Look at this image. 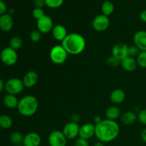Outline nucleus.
<instances>
[{
	"label": "nucleus",
	"instance_id": "1",
	"mask_svg": "<svg viewBox=\"0 0 146 146\" xmlns=\"http://www.w3.org/2000/svg\"><path fill=\"white\" fill-rule=\"evenodd\" d=\"M95 125V136L104 143L113 141L120 133V126L116 121L105 119Z\"/></svg>",
	"mask_w": 146,
	"mask_h": 146
},
{
	"label": "nucleus",
	"instance_id": "2",
	"mask_svg": "<svg viewBox=\"0 0 146 146\" xmlns=\"http://www.w3.org/2000/svg\"><path fill=\"white\" fill-rule=\"evenodd\" d=\"M61 46L68 54L78 55L85 50L86 42L81 34L78 33H70L61 42Z\"/></svg>",
	"mask_w": 146,
	"mask_h": 146
},
{
	"label": "nucleus",
	"instance_id": "3",
	"mask_svg": "<svg viewBox=\"0 0 146 146\" xmlns=\"http://www.w3.org/2000/svg\"><path fill=\"white\" fill-rule=\"evenodd\" d=\"M19 113L24 117H30L36 113L38 108L37 98L32 95H27L19 101L17 106Z\"/></svg>",
	"mask_w": 146,
	"mask_h": 146
},
{
	"label": "nucleus",
	"instance_id": "4",
	"mask_svg": "<svg viewBox=\"0 0 146 146\" xmlns=\"http://www.w3.org/2000/svg\"><path fill=\"white\" fill-rule=\"evenodd\" d=\"M68 53L61 45H56L50 50L49 57L51 61L56 65L64 64L68 58Z\"/></svg>",
	"mask_w": 146,
	"mask_h": 146
},
{
	"label": "nucleus",
	"instance_id": "5",
	"mask_svg": "<svg viewBox=\"0 0 146 146\" xmlns=\"http://www.w3.org/2000/svg\"><path fill=\"white\" fill-rule=\"evenodd\" d=\"M0 58L3 64L11 66L16 64L18 61V54L16 50L13 49L10 46L6 47L1 51Z\"/></svg>",
	"mask_w": 146,
	"mask_h": 146
},
{
	"label": "nucleus",
	"instance_id": "6",
	"mask_svg": "<svg viewBox=\"0 0 146 146\" xmlns=\"http://www.w3.org/2000/svg\"><path fill=\"white\" fill-rule=\"evenodd\" d=\"M24 88V86L22 80L19 78H11L5 83L4 89L7 94L16 96L22 92Z\"/></svg>",
	"mask_w": 146,
	"mask_h": 146
},
{
	"label": "nucleus",
	"instance_id": "7",
	"mask_svg": "<svg viewBox=\"0 0 146 146\" xmlns=\"http://www.w3.org/2000/svg\"><path fill=\"white\" fill-rule=\"evenodd\" d=\"M48 143L50 146H66L67 138L62 131H53L48 137Z\"/></svg>",
	"mask_w": 146,
	"mask_h": 146
},
{
	"label": "nucleus",
	"instance_id": "8",
	"mask_svg": "<svg viewBox=\"0 0 146 146\" xmlns=\"http://www.w3.org/2000/svg\"><path fill=\"white\" fill-rule=\"evenodd\" d=\"M110 25V19L108 17L99 14L92 21V27L95 31L98 32H102L108 29Z\"/></svg>",
	"mask_w": 146,
	"mask_h": 146
},
{
	"label": "nucleus",
	"instance_id": "9",
	"mask_svg": "<svg viewBox=\"0 0 146 146\" xmlns=\"http://www.w3.org/2000/svg\"><path fill=\"white\" fill-rule=\"evenodd\" d=\"M36 27L37 30L41 34H48L51 32L54 27L52 19L48 15L44 16L42 18L36 21Z\"/></svg>",
	"mask_w": 146,
	"mask_h": 146
},
{
	"label": "nucleus",
	"instance_id": "10",
	"mask_svg": "<svg viewBox=\"0 0 146 146\" xmlns=\"http://www.w3.org/2000/svg\"><path fill=\"white\" fill-rule=\"evenodd\" d=\"M80 126L78 123L71 121L64 125L63 128V133L67 138V140L75 139L79 135Z\"/></svg>",
	"mask_w": 146,
	"mask_h": 146
},
{
	"label": "nucleus",
	"instance_id": "11",
	"mask_svg": "<svg viewBox=\"0 0 146 146\" xmlns=\"http://www.w3.org/2000/svg\"><path fill=\"white\" fill-rule=\"evenodd\" d=\"M112 56L121 61L128 56V46L123 43L116 44L112 48Z\"/></svg>",
	"mask_w": 146,
	"mask_h": 146
},
{
	"label": "nucleus",
	"instance_id": "12",
	"mask_svg": "<svg viewBox=\"0 0 146 146\" xmlns=\"http://www.w3.org/2000/svg\"><path fill=\"white\" fill-rule=\"evenodd\" d=\"M95 124L91 123L84 124L82 126L80 127L78 136L86 140L90 139L95 135Z\"/></svg>",
	"mask_w": 146,
	"mask_h": 146
},
{
	"label": "nucleus",
	"instance_id": "13",
	"mask_svg": "<svg viewBox=\"0 0 146 146\" xmlns=\"http://www.w3.org/2000/svg\"><path fill=\"white\" fill-rule=\"evenodd\" d=\"M41 143V136L37 133L31 132L24 137L22 145L24 146H40Z\"/></svg>",
	"mask_w": 146,
	"mask_h": 146
},
{
	"label": "nucleus",
	"instance_id": "14",
	"mask_svg": "<svg viewBox=\"0 0 146 146\" xmlns=\"http://www.w3.org/2000/svg\"><path fill=\"white\" fill-rule=\"evenodd\" d=\"M38 81V75L36 71H28L24 75L22 81L24 84V87L26 88H32L35 86Z\"/></svg>",
	"mask_w": 146,
	"mask_h": 146
},
{
	"label": "nucleus",
	"instance_id": "15",
	"mask_svg": "<svg viewBox=\"0 0 146 146\" xmlns=\"http://www.w3.org/2000/svg\"><path fill=\"white\" fill-rule=\"evenodd\" d=\"M134 45L136 46L141 51H146V31L141 30L133 35Z\"/></svg>",
	"mask_w": 146,
	"mask_h": 146
},
{
	"label": "nucleus",
	"instance_id": "16",
	"mask_svg": "<svg viewBox=\"0 0 146 146\" xmlns=\"http://www.w3.org/2000/svg\"><path fill=\"white\" fill-rule=\"evenodd\" d=\"M14 26L12 16L9 14H4L0 16V29L4 32L11 31Z\"/></svg>",
	"mask_w": 146,
	"mask_h": 146
},
{
	"label": "nucleus",
	"instance_id": "17",
	"mask_svg": "<svg viewBox=\"0 0 146 146\" xmlns=\"http://www.w3.org/2000/svg\"><path fill=\"white\" fill-rule=\"evenodd\" d=\"M51 34H52L53 37L56 41H61V42L64 41V38L68 34L67 32L66 28L61 24H57V25L54 26L52 31H51Z\"/></svg>",
	"mask_w": 146,
	"mask_h": 146
},
{
	"label": "nucleus",
	"instance_id": "18",
	"mask_svg": "<svg viewBox=\"0 0 146 146\" xmlns=\"http://www.w3.org/2000/svg\"><path fill=\"white\" fill-rule=\"evenodd\" d=\"M121 65L124 70L127 71H135L138 66V63H137L136 58H132V57L127 56L124 59L121 61Z\"/></svg>",
	"mask_w": 146,
	"mask_h": 146
},
{
	"label": "nucleus",
	"instance_id": "19",
	"mask_svg": "<svg viewBox=\"0 0 146 146\" xmlns=\"http://www.w3.org/2000/svg\"><path fill=\"white\" fill-rule=\"evenodd\" d=\"M125 94L124 91L120 88H116L111 92L110 100L114 104H121L125 101Z\"/></svg>",
	"mask_w": 146,
	"mask_h": 146
},
{
	"label": "nucleus",
	"instance_id": "20",
	"mask_svg": "<svg viewBox=\"0 0 146 146\" xmlns=\"http://www.w3.org/2000/svg\"><path fill=\"white\" fill-rule=\"evenodd\" d=\"M121 122L123 125H133L138 120V115L133 111H126L121 116Z\"/></svg>",
	"mask_w": 146,
	"mask_h": 146
},
{
	"label": "nucleus",
	"instance_id": "21",
	"mask_svg": "<svg viewBox=\"0 0 146 146\" xmlns=\"http://www.w3.org/2000/svg\"><path fill=\"white\" fill-rule=\"evenodd\" d=\"M3 103L7 108L9 109H14L18 106L19 100L15 95L7 94L3 98Z\"/></svg>",
	"mask_w": 146,
	"mask_h": 146
},
{
	"label": "nucleus",
	"instance_id": "22",
	"mask_svg": "<svg viewBox=\"0 0 146 146\" xmlns=\"http://www.w3.org/2000/svg\"><path fill=\"white\" fill-rule=\"evenodd\" d=\"M121 116V111L116 106H113L109 107L106 111V119L115 121Z\"/></svg>",
	"mask_w": 146,
	"mask_h": 146
},
{
	"label": "nucleus",
	"instance_id": "23",
	"mask_svg": "<svg viewBox=\"0 0 146 146\" xmlns=\"http://www.w3.org/2000/svg\"><path fill=\"white\" fill-rule=\"evenodd\" d=\"M114 11L113 3L111 1H105L101 5V12L104 15L109 17Z\"/></svg>",
	"mask_w": 146,
	"mask_h": 146
},
{
	"label": "nucleus",
	"instance_id": "24",
	"mask_svg": "<svg viewBox=\"0 0 146 146\" xmlns=\"http://www.w3.org/2000/svg\"><path fill=\"white\" fill-rule=\"evenodd\" d=\"M12 118L7 115H0V127L3 129H9L12 126Z\"/></svg>",
	"mask_w": 146,
	"mask_h": 146
},
{
	"label": "nucleus",
	"instance_id": "25",
	"mask_svg": "<svg viewBox=\"0 0 146 146\" xmlns=\"http://www.w3.org/2000/svg\"><path fill=\"white\" fill-rule=\"evenodd\" d=\"M22 38L19 36H13L12 38H11V39L9 41V46L11 48H13V49L16 50V51L19 49L22 46Z\"/></svg>",
	"mask_w": 146,
	"mask_h": 146
},
{
	"label": "nucleus",
	"instance_id": "26",
	"mask_svg": "<svg viewBox=\"0 0 146 146\" xmlns=\"http://www.w3.org/2000/svg\"><path fill=\"white\" fill-rule=\"evenodd\" d=\"M24 137L21 133L14 132L10 135V141L14 145H21L24 141Z\"/></svg>",
	"mask_w": 146,
	"mask_h": 146
},
{
	"label": "nucleus",
	"instance_id": "27",
	"mask_svg": "<svg viewBox=\"0 0 146 146\" xmlns=\"http://www.w3.org/2000/svg\"><path fill=\"white\" fill-rule=\"evenodd\" d=\"M46 7L51 9L59 8L64 4V0H44Z\"/></svg>",
	"mask_w": 146,
	"mask_h": 146
},
{
	"label": "nucleus",
	"instance_id": "28",
	"mask_svg": "<svg viewBox=\"0 0 146 146\" xmlns=\"http://www.w3.org/2000/svg\"><path fill=\"white\" fill-rule=\"evenodd\" d=\"M136 61L138 66L146 68V51H141L138 56L136 58Z\"/></svg>",
	"mask_w": 146,
	"mask_h": 146
},
{
	"label": "nucleus",
	"instance_id": "29",
	"mask_svg": "<svg viewBox=\"0 0 146 146\" xmlns=\"http://www.w3.org/2000/svg\"><path fill=\"white\" fill-rule=\"evenodd\" d=\"M141 50L138 48L135 45L128 46V56L132 58H136L141 53Z\"/></svg>",
	"mask_w": 146,
	"mask_h": 146
},
{
	"label": "nucleus",
	"instance_id": "30",
	"mask_svg": "<svg viewBox=\"0 0 146 146\" xmlns=\"http://www.w3.org/2000/svg\"><path fill=\"white\" fill-rule=\"evenodd\" d=\"M45 13L43 9L40 8H35L33 9L32 11V16L34 19H36L37 20H38L39 19L42 18L44 16H45Z\"/></svg>",
	"mask_w": 146,
	"mask_h": 146
},
{
	"label": "nucleus",
	"instance_id": "31",
	"mask_svg": "<svg viewBox=\"0 0 146 146\" xmlns=\"http://www.w3.org/2000/svg\"><path fill=\"white\" fill-rule=\"evenodd\" d=\"M41 38V33L38 30H34L30 34V39L33 42H38Z\"/></svg>",
	"mask_w": 146,
	"mask_h": 146
},
{
	"label": "nucleus",
	"instance_id": "32",
	"mask_svg": "<svg viewBox=\"0 0 146 146\" xmlns=\"http://www.w3.org/2000/svg\"><path fill=\"white\" fill-rule=\"evenodd\" d=\"M106 62L107 64L111 67H116L121 64V61L113 56H111L109 58H108Z\"/></svg>",
	"mask_w": 146,
	"mask_h": 146
},
{
	"label": "nucleus",
	"instance_id": "33",
	"mask_svg": "<svg viewBox=\"0 0 146 146\" xmlns=\"http://www.w3.org/2000/svg\"><path fill=\"white\" fill-rule=\"evenodd\" d=\"M138 120L143 124L144 125H146V108L143 109L138 113Z\"/></svg>",
	"mask_w": 146,
	"mask_h": 146
},
{
	"label": "nucleus",
	"instance_id": "34",
	"mask_svg": "<svg viewBox=\"0 0 146 146\" xmlns=\"http://www.w3.org/2000/svg\"><path fill=\"white\" fill-rule=\"evenodd\" d=\"M75 145H76L77 146H89V143H88V140L79 137L76 141Z\"/></svg>",
	"mask_w": 146,
	"mask_h": 146
},
{
	"label": "nucleus",
	"instance_id": "35",
	"mask_svg": "<svg viewBox=\"0 0 146 146\" xmlns=\"http://www.w3.org/2000/svg\"><path fill=\"white\" fill-rule=\"evenodd\" d=\"M7 11V4H6L5 2L3 1L2 0H0V16L6 14Z\"/></svg>",
	"mask_w": 146,
	"mask_h": 146
},
{
	"label": "nucleus",
	"instance_id": "36",
	"mask_svg": "<svg viewBox=\"0 0 146 146\" xmlns=\"http://www.w3.org/2000/svg\"><path fill=\"white\" fill-rule=\"evenodd\" d=\"M34 6L36 8L43 9L44 6H46L45 1L44 0H35L34 1Z\"/></svg>",
	"mask_w": 146,
	"mask_h": 146
},
{
	"label": "nucleus",
	"instance_id": "37",
	"mask_svg": "<svg viewBox=\"0 0 146 146\" xmlns=\"http://www.w3.org/2000/svg\"><path fill=\"white\" fill-rule=\"evenodd\" d=\"M80 120H81V116L78 113H74L71 115V121L72 122L77 123H78L80 121Z\"/></svg>",
	"mask_w": 146,
	"mask_h": 146
},
{
	"label": "nucleus",
	"instance_id": "38",
	"mask_svg": "<svg viewBox=\"0 0 146 146\" xmlns=\"http://www.w3.org/2000/svg\"><path fill=\"white\" fill-rule=\"evenodd\" d=\"M140 19L143 22L146 23V9L141 11L140 14Z\"/></svg>",
	"mask_w": 146,
	"mask_h": 146
},
{
	"label": "nucleus",
	"instance_id": "39",
	"mask_svg": "<svg viewBox=\"0 0 146 146\" xmlns=\"http://www.w3.org/2000/svg\"><path fill=\"white\" fill-rule=\"evenodd\" d=\"M141 138L145 143H146V128L143 130L141 133Z\"/></svg>",
	"mask_w": 146,
	"mask_h": 146
},
{
	"label": "nucleus",
	"instance_id": "40",
	"mask_svg": "<svg viewBox=\"0 0 146 146\" xmlns=\"http://www.w3.org/2000/svg\"><path fill=\"white\" fill-rule=\"evenodd\" d=\"M102 121H103L102 118H101V117L100 116V115H96V116L94 117V124H95V125H97V124H99L100 123H101Z\"/></svg>",
	"mask_w": 146,
	"mask_h": 146
},
{
	"label": "nucleus",
	"instance_id": "41",
	"mask_svg": "<svg viewBox=\"0 0 146 146\" xmlns=\"http://www.w3.org/2000/svg\"><path fill=\"white\" fill-rule=\"evenodd\" d=\"M4 88H5V83L1 78H0V93L3 91Z\"/></svg>",
	"mask_w": 146,
	"mask_h": 146
},
{
	"label": "nucleus",
	"instance_id": "42",
	"mask_svg": "<svg viewBox=\"0 0 146 146\" xmlns=\"http://www.w3.org/2000/svg\"><path fill=\"white\" fill-rule=\"evenodd\" d=\"M94 146H105L104 143L101 142V141H98V142H96V143H94Z\"/></svg>",
	"mask_w": 146,
	"mask_h": 146
},
{
	"label": "nucleus",
	"instance_id": "43",
	"mask_svg": "<svg viewBox=\"0 0 146 146\" xmlns=\"http://www.w3.org/2000/svg\"><path fill=\"white\" fill-rule=\"evenodd\" d=\"M14 146H24L23 145H14Z\"/></svg>",
	"mask_w": 146,
	"mask_h": 146
},
{
	"label": "nucleus",
	"instance_id": "44",
	"mask_svg": "<svg viewBox=\"0 0 146 146\" xmlns=\"http://www.w3.org/2000/svg\"><path fill=\"white\" fill-rule=\"evenodd\" d=\"M73 146H77V145H74Z\"/></svg>",
	"mask_w": 146,
	"mask_h": 146
}]
</instances>
